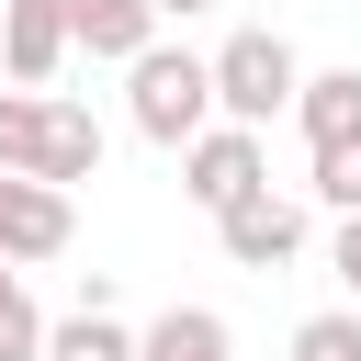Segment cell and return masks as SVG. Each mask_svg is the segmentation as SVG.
Masks as SVG:
<instances>
[{"label": "cell", "instance_id": "obj_1", "mask_svg": "<svg viewBox=\"0 0 361 361\" xmlns=\"http://www.w3.org/2000/svg\"><path fill=\"white\" fill-rule=\"evenodd\" d=\"M203 79H214V113H226V124H271L305 68H293V45H282L271 23H248V34H226V45L203 56Z\"/></svg>", "mask_w": 361, "mask_h": 361}, {"label": "cell", "instance_id": "obj_2", "mask_svg": "<svg viewBox=\"0 0 361 361\" xmlns=\"http://www.w3.org/2000/svg\"><path fill=\"white\" fill-rule=\"evenodd\" d=\"M124 79H135V135H158V147H180L192 124H214V79H203V56L192 45H135L124 56Z\"/></svg>", "mask_w": 361, "mask_h": 361}, {"label": "cell", "instance_id": "obj_3", "mask_svg": "<svg viewBox=\"0 0 361 361\" xmlns=\"http://www.w3.org/2000/svg\"><path fill=\"white\" fill-rule=\"evenodd\" d=\"M248 180H271V158H259V124H192L180 135V192L214 214V203H237Z\"/></svg>", "mask_w": 361, "mask_h": 361}, {"label": "cell", "instance_id": "obj_4", "mask_svg": "<svg viewBox=\"0 0 361 361\" xmlns=\"http://www.w3.org/2000/svg\"><path fill=\"white\" fill-rule=\"evenodd\" d=\"M214 237H226L237 271H282V259L305 248V203H282L271 180H248L237 203H214Z\"/></svg>", "mask_w": 361, "mask_h": 361}, {"label": "cell", "instance_id": "obj_5", "mask_svg": "<svg viewBox=\"0 0 361 361\" xmlns=\"http://www.w3.org/2000/svg\"><path fill=\"white\" fill-rule=\"evenodd\" d=\"M68 237H79L68 192L34 169H0V259H68Z\"/></svg>", "mask_w": 361, "mask_h": 361}, {"label": "cell", "instance_id": "obj_6", "mask_svg": "<svg viewBox=\"0 0 361 361\" xmlns=\"http://www.w3.org/2000/svg\"><path fill=\"white\" fill-rule=\"evenodd\" d=\"M0 68L23 90H56V68H68V0H0Z\"/></svg>", "mask_w": 361, "mask_h": 361}, {"label": "cell", "instance_id": "obj_7", "mask_svg": "<svg viewBox=\"0 0 361 361\" xmlns=\"http://www.w3.org/2000/svg\"><path fill=\"white\" fill-rule=\"evenodd\" d=\"M34 180H56V192L102 180V124H90L79 102H45V135H34Z\"/></svg>", "mask_w": 361, "mask_h": 361}, {"label": "cell", "instance_id": "obj_8", "mask_svg": "<svg viewBox=\"0 0 361 361\" xmlns=\"http://www.w3.org/2000/svg\"><path fill=\"white\" fill-rule=\"evenodd\" d=\"M147 34H158V11H147V0H68V56H102V68H124Z\"/></svg>", "mask_w": 361, "mask_h": 361}, {"label": "cell", "instance_id": "obj_9", "mask_svg": "<svg viewBox=\"0 0 361 361\" xmlns=\"http://www.w3.org/2000/svg\"><path fill=\"white\" fill-rule=\"evenodd\" d=\"M282 113L305 124V147L361 135V68H316V79H293V102H282Z\"/></svg>", "mask_w": 361, "mask_h": 361}, {"label": "cell", "instance_id": "obj_10", "mask_svg": "<svg viewBox=\"0 0 361 361\" xmlns=\"http://www.w3.org/2000/svg\"><path fill=\"white\" fill-rule=\"evenodd\" d=\"M226 350H237V338H226L214 305H169V316L135 338V361H226Z\"/></svg>", "mask_w": 361, "mask_h": 361}, {"label": "cell", "instance_id": "obj_11", "mask_svg": "<svg viewBox=\"0 0 361 361\" xmlns=\"http://www.w3.org/2000/svg\"><path fill=\"white\" fill-rule=\"evenodd\" d=\"M34 361H135V327H113V305H79V316L45 327Z\"/></svg>", "mask_w": 361, "mask_h": 361}, {"label": "cell", "instance_id": "obj_12", "mask_svg": "<svg viewBox=\"0 0 361 361\" xmlns=\"http://www.w3.org/2000/svg\"><path fill=\"white\" fill-rule=\"evenodd\" d=\"M34 135H45V90H0V169H34Z\"/></svg>", "mask_w": 361, "mask_h": 361}, {"label": "cell", "instance_id": "obj_13", "mask_svg": "<svg viewBox=\"0 0 361 361\" xmlns=\"http://www.w3.org/2000/svg\"><path fill=\"white\" fill-rule=\"evenodd\" d=\"M293 361H361V305H327L293 327Z\"/></svg>", "mask_w": 361, "mask_h": 361}, {"label": "cell", "instance_id": "obj_14", "mask_svg": "<svg viewBox=\"0 0 361 361\" xmlns=\"http://www.w3.org/2000/svg\"><path fill=\"white\" fill-rule=\"evenodd\" d=\"M316 203H361V135H338V147H316Z\"/></svg>", "mask_w": 361, "mask_h": 361}, {"label": "cell", "instance_id": "obj_15", "mask_svg": "<svg viewBox=\"0 0 361 361\" xmlns=\"http://www.w3.org/2000/svg\"><path fill=\"white\" fill-rule=\"evenodd\" d=\"M34 350H45V316H34V293L11 282V293H0V361H34Z\"/></svg>", "mask_w": 361, "mask_h": 361}, {"label": "cell", "instance_id": "obj_16", "mask_svg": "<svg viewBox=\"0 0 361 361\" xmlns=\"http://www.w3.org/2000/svg\"><path fill=\"white\" fill-rule=\"evenodd\" d=\"M327 271H338V282H350V305H361V203L338 214V237H327Z\"/></svg>", "mask_w": 361, "mask_h": 361}, {"label": "cell", "instance_id": "obj_17", "mask_svg": "<svg viewBox=\"0 0 361 361\" xmlns=\"http://www.w3.org/2000/svg\"><path fill=\"white\" fill-rule=\"evenodd\" d=\"M147 11H158V23H192V11H214V0H147Z\"/></svg>", "mask_w": 361, "mask_h": 361}, {"label": "cell", "instance_id": "obj_18", "mask_svg": "<svg viewBox=\"0 0 361 361\" xmlns=\"http://www.w3.org/2000/svg\"><path fill=\"white\" fill-rule=\"evenodd\" d=\"M0 293H11V259H0Z\"/></svg>", "mask_w": 361, "mask_h": 361}]
</instances>
